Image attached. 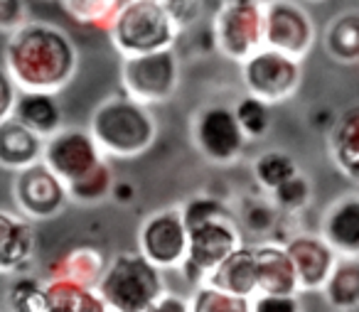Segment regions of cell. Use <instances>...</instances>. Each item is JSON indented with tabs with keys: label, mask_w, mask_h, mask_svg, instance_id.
Segmentation results:
<instances>
[{
	"label": "cell",
	"mask_w": 359,
	"mask_h": 312,
	"mask_svg": "<svg viewBox=\"0 0 359 312\" xmlns=\"http://www.w3.org/2000/svg\"><path fill=\"white\" fill-rule=\"evenodd\" d=\"M8 74L20 89L57 91L69 84L76 69V52L72 40L52 25L15 27L8 45Z\"/></svg>",
	"instance_id": "obj_1"
},
{
	"label": "cell",
	"mask_w": 359,
	"mask_h": 312,
	"mask_svg": "<svg viewBox=\"0 0 359 312\" xmlns=\"http://www.w3.org/2000/svg\"><path fill=\"white\" fill-rule=\"evenodd\" d=\"M91 138L101 153L133 160L153 145L158 126L145 104L128 99H109L91 116Z\"/></svg>",
	"instance_id": "obj_2"
},
{
	"label": "cell",
	"mask_w": 359,
	"mask_h": 312,
	"mask_svg": "<svg viewBox=\"0 0 359 312\" xmlns=\"http://www.w3.org/2000/svg\"><path fill=\"white\" fill-rule=\"evenodd\" d=\"M94 287L104 307L123 312L153 310L165 292L160 268L140 253H118L109 266H104Z\"/></svg>",
	"instance_id": "obj_3"
},
{
	"label": "cell",
	"mask_w": 359,
	"mask_h": 312,
	"mask_svg": "<svg viewBox=\"0 0 359 312\" xmlns=\"http://www.w3.org/2000/svg\"><path fill=\"white\" fill-rule=\"evenodd\" d=\"M109 30L114 45L126 57L172 47L180 27L163 11L158 0H123Z\"/></svg>",
	"instance_id": "obj_4"
},
{
	"label": "cell",
	"mask_w": 359,
	"mask_h": 312,
	"mask_svg": "<svg viewBox=\"0 0 359 312\" xmlns=\"http://www.w3.org/2000/svg\"><path fill=\"white\" fill-rule=\"evenodd\" d=\"M123 94L138 104H165L177 91L180 65L172 47L126 55L121 65Z\"/></svg>",
	"instance_id": "obj_5"
},
{
	"label": "cell",
	"mask_w": 359,
	"mask_h": 312,
	"mask_svg": "<svg viewBox=\"0 0 359 312\" xmlns=\"http://www.w3.org/2000/svg\"><path fill=\"white\" fill-rule=\"evenodd\" d=\"M241 79L251 96L264 104H285L303 81V65L273 47H256L241 60Z\"/></svg>",
	"instance_id": "obj_6"
},
{
	"label": "cell",
	"mask_w": 359,
	"mask_h": 312,
	"mask_svg": "<svg viewBox=\"0 0 359 312\" xmlns=\"http://www.w3.org/2000/svg\"><path fill=\"white\" fill-rule=\"evenodd\" d=\"M241 246V226L234 214L215 217L210 222H202L197 226L187 229V253L182 268L187 280L205 283L207 273L219 266L234 248Z\"/></svg>",
	"instance_id": "obj_7"
},
{
	"label": "cell",
	"mask_w": 359,
	"mask_h": 312,
	"mask_svg": "<svg viewBox=\"0 0 359 312\" xmlns=\"http://www.w3.org/2000/svg\"><path fill=\"white\" fill-rule=\"evenodd\" d=\"M192 140L197 153L212 165L236 163L249 143L236 121L234 109L224 104H210L197 111L192 121Z\"/></svg>",
	"instance_id": "obj_8"
},
{
	"label": "cell",
	"mask_w": 359,
	"mask_h": 312,
	"mask_svg": "<svg viewBox=\"0 0 359 312\" xmlns=\"http://www.w3.org/2000/svg\"><path fill=\"white\" fill-rule=\"evenodd\" d=\"M315 27L303 6L293 0L261 3V45L303 60L313 47Z\"/></svg>",
	"instance_id": "obj_9"
},
{
	"label": "cell",
	"mask_w": 359,
	"mask_h": 312,
	"mask_svg": "<svg viewBox=\"0 0 359 312\" xmlns=\"http://www.w3.org/2000/svg\"><path fill=\"white\" fill-rule=\"evenodd\" d=\"M140 256L148 258L160 271L177 268L187 253V229L180 209H163L155 212L140 224L138 231Z\"/></svg>",
	"instance_id": "obj_10"
},
{
	"label": "cell",
	"mask_w": 359,
	"mask_h": 312,
	"mask_svg": "<svg viewBox=\"0 0 359 312\" xmlns=\"http://www.w3.org/2000/svg\"><path fill=\"white\" fill-rule=\"evenodd\" d=\"M40 160L67 184L101 163V150L89 130L60 128L45 138Z\"/></svg>",
	"instance_id": "obj_11"
},
{
	"label": "cell",
	"mask_w": 359,
	"mask_h": 312,
	"mask_svg": "<svg viewBox=\"0 0 359 312\" xmlns=\"http://www.w3.org/2000/svg\"><path fill=\"white\" fill-rule=\"evenodd\" d=\"M217 47L231 60H244L261 45L259 0H224L215 25Z\"/></svg>",
	"instance_id": "obj_12"
},
{
	"label": "cell",
	"mask_w": 359,
	"mask_h": 312,
	"mask_svg": "<svg viewBox=\"0 0 359 312\" xmlns=\"http://www.w3.org/2000/svg\"><path fill=\"white\" fill-rule=\"evenodd\" d=\"M15 199L27 219H50L67 204L65 182L42 160L18 170Z\"/></svg>",
	"instance_id": "obj_13"
},
{
	"label": "cell",
	"mask_w": 359,
	"mask_h": 312,
	"mask_svg": "<svg viewBox=\"0 0 359 312\" xmlns=\"http://www.w3.org/2000/svg\"><path fill=\"white\" fill-rule=\"evenodd\" d=\"M283 248L290 256V263H293L298 290H320L327 280L334 261H337L334 251L325 243V238L300 233V236L290 238Z\"/></svg>",
	"instance_id": "obj_14"
},
{
	"label": "cell",
	"mask_w": 359,
	"mask_h": 312,
	"mask_svg": "<svg viewBox=\"0 0 359 312\" xmlns=\"http://www.w3.org/2000/svg\"><path fill=\"white\" fill-rule=\"evenodd\" d=\"M323 238L339 256H359V197L347 194L327 209Z\"/></svg>",
	"instance_id": "obj_15"
},
{
	"label": "cell",
	"mask_w": 359,
	"mask_h": 312,
	"mask_svg": "<svg viewBox=\"0 0 359 312\" xmlns=\"http://www.w3.org/2000/svg\"><path fill=\"white\" fill-rule=\"evenodd\" d=\"M205 285L236 297H251L256 292V261L254 246H244L229 253L219 266H215L205 278Z\"/></svg>",
	"instance_id": "obj_16"
},
{
	"label": "cell",
	"mask_w": 359,
	"mask_h": 312,
	"mask_svg": "<svg viewBox=\"0 0 359 312\" xmlns=\"http://www.w3.org/2000/svg\"><path fill=\"white\" fill-rule=\"evenodd\" d=\"M254 261L259 292H273V295H298L300 292L293 263L283 246H276V243L254 246Z\"/></svg>",
	"instance_id": "obj_17"
},
{
	"label": "cell",
	"mask_w": 359,
	"mask_h": 312,
	"mask_svg": "<svg viewBox=\"0 0 359 312\" xmlns=\"http://www.w3.org/2000/svg\"><path fill=\"white\" fill-rule=\"evenodd\" d=\"M11 116L35 130L37 135L47 138L55 130L62 128V106L57 104L55 91H40V89H20L15 91Z\"/></svg>",
	"instance_id": "obj_18"
},
{
	"label": "cell",
	"mask_w": 359,
	"mask_h": 312,
	"mask_svg": "<svg viewBox=\"0 0 359 312\" xmlns=\"http://www.w3.org/2000/svg\"><path fill=\"white\" fill-rule=\"evenodd\" d=\"M42 145L45 138L13 116L0 121V165L3 168L20 170L30 163H37L42 158Z\"/></svg>",
	"instance_id": "obj_19"
},
{
	"label": "cell",
	"mask_w": 359,
	"mask_h": 312,
	"mask_svg": "<svg viewBox=\"0 0 359 312\" xmlns=\"http://www.w3.org/2000/svg\"><path fill=\"white\" fill-rule=\"evenodd\" d=\"M330 153L334 165L347 179L357 182L359 177V109L349 106L339 114L330 130Z\"/></svg>",
	"instance_id": "obj_20"
},
{
	"label": "cell",
	"mask_w": 359,
	"mask_h": 312,
	"mask_svg": "<svg viewBox=\"0 0 359 312\" xmlns=\"http://www.w3.org/2000/svg\"><path fill=\"white\" fill-rule=\"evenodd\" d=\"M35 238H32L30 219L13 217L0 212V271H15L32 256Z\"/></svg>",
	"instance_id": "obj_21"
},
{
	"label": "cell",
	"mask_w": 359,
	"mask_h": 312,
	"mask_svg": "<svg viewBox=\"0 0 359 312\" xmlns=\"http://www.w3.org/2000/svg\"><path fill=\"white\" fill-rule=\"evenodd\" d=\"M320 290H325V297H327V302L334 310H357L359 307V258L339 256Z\"/></svg>",
	"instance_id": "obj_22"
},
{
	"label": "cell",
	"mask_w": 359,
	"mask_h": 312,
	"mask_svg": "<svg viewBox=\"0 0 359 312\" xmlns=\"http://www.w3.org/2000/svg\"><path fill=\"white\" fill-rule=\"evenodd\" d=\"M327 50L342 65H354L359 60V15L344 13L334 18L327 30Z\"/></svg>",
	"instance_id": "obj_23"
},
{
	"label": "cell",
	"mask_w": 359,
	"mask_h": 312,
	"mask_svg": "<svg viewBox=\"0 0 359 312\" xmlns=\"http://www.w3.org/2000/svg\"><path fill=\"white\" fill-rule=\"evenodd\" d=\"M111 184H114V175H111L109 165L101 160L89 172H84L81 177L67 182L65 189H67V197L74 199V202L94 204V202H101V199L111 192Z\"/></svg>",
	"instance_id": "obj_24"
},
{
	"label": "cell",
	"mask_w": 359,
	"mask_h": 312,
	"mask_svg": "<svg viewBox=\"0 0 359 312\" xmlns=\"http://www.w3.org/2000/svg\"><path fill=\"white\" fill-rule=\"evenodd\" d=\"M298 163L293 160V155L283 153V150H269V153H261L254 160V177L266 192L276 189L280 182L290 177V175L298 172Z\"/></svg>",
	"instance_id": "obj_25"
},
{
	"label": "cell",
	"mask_w": 359,
	"mask_h": 312,
	"mask_svg": "<svg viewBox=\"0 0 359 312\" xmlns=\"http://www.w3.org/2000/svg\"><path fill=\"white\" fill-rule=\"evenodd\" d=\"M271 202L278 209L280 214H298L300 209L308 207L310 194H313V184H310L308 175L305 172H295L290 175L285 182H280L276 189H271Z\"/></svg>",
	"instance_id": "obj_26"
},
{
	"label": "cell",
	"mask_w": 359,
	"mask_h": 312,
	"mask_svg": "<svg viewBox=\"0 0 359 312\" xmlns=\"http://www.w3.org/2000/svg\"><path fill=\"white\" fill-rule=\"evenodd\" d=\"M67 15L81 25H111L123 0H60Z\"/></svg>",
	"instance_id": "obj_27"
},
{
	"label": "cell",
	"mask_w": 359,
	"mask_h": 312,
	"mask_svg": "<svg viewBox=\"0 0 359 312\" xmlns=\"http://www.w3.org/2000/svg\"><path fill=\"white\" fill-rule=\"evenodd\" d=\"M234 109V116L239 121L241 130H244L246 140H259L269 133L271 128V106L264 104L256 96H244L239 99V104L231 106Z\"/></svg>",
	"instance_id": "obj_28"
},
{
	"label": "cell",
	"mask_w": 359,
	"mask_h": 312,
	"mask_svg": "<svg viewBox=\"0 0 359 312\" xmlns=\"http://www.w3.org/2000/svg\"><path fill=\"white\" fill-rule=\"evenodd\" d=\"M241 231L256 233V236H269L276 226L280 224V212L273 207L271 199L251 197L241 209V219H236Z\"/></svg>",
	"instance_id": "obj_29"
},
{
	"label": "cell",
	"mask_w": 359,
	"mask_h": 312,
	"mask_svg": "<svg viewBox=\"0 0 359 312\" xmlns=\"http://www.w3.org/2000/svg\"><path fill=\"white\" fill-rule=\"evenodd\" d=\"M190 310H249V297H236L212 285H202L192 297Z\"/></svg>",
	"instance_id": "obj_30"
},
{
	"label": "cell",
	"mask_w": 359,
	"mask_h": 312,
	"mask_svg": "<svg viewBox=\"0 0 359 312\" xmlns=\"http://www.w3.org/2000/svg\"><path fill=\"white\" fill-rule=\"evenodd\" d=\"M249 310L256 312H298L303 310L298 295H273V292H261L259 300L249 302Z\"/></svg>",
	"instance_id": "obj_31"
},
{
	"label": "cell",
	"mask_w": 359,
	"mask_h": 312,
	"mask_svg": "<svg viewBox=\"0 0 359 312\" xmlns=\"http://www.w3.org/2000/svg\"><path fill=\"white\" fill-rule=\"evenodd\" d=\"M158 3L163 6V11L172 18L175 25L182 30V27L190 25V22L197 18L202 0H158Z\"/></svg>",
	"instance_id": "obj_32"
},
{
	"label": "cell",
	"mask_w": 359,
	"mask_h": 312,
	"mask_svg": "<svg viewBox=\"0 0 359 312\" xmlns=\"http://www.w3.org/2000/svg\"><path fill=\"white\" fill-rule=\"evenodd\" d=\"M27 3L25 0H0V30H15L25 22Z\"/></svg>",
	"instance_id": "obj_33"
},
{
	"label": "cell",
	"mask_w": 359,
	"mask_h": 312,
	"mask_svg": "<svg viewBox=\"0 0 359 312\" xmlns=\"http://www.w3.org/2000/svg\"><path fill=\"white\" fill-rule=\"evenodd\" d=\"M13 101H15V81L11 79L6 69H0V121L11 116Z\"/></svg>",
	"instance_id": "obj_34"
},
{
	"label": "cell",
	"mask_w": 359,
	"mask_h": 312,
	"mask_svg": "<svg viewBox=\"0 0 359 312\" xmlns=\"http://www.w3.org/2000/svg\"><path fill=\"white\" fill-rule=\"evenodd\" d=\"M153 310H163V312H168V310H177V312H182V310H190V305H187L185 300L180 295H160L158 297V302H155V307Z\"/></svg>",
	"instance_id": "obj_35"
},
{
	"label": "cell",
	"mask_w": 359,
	"mask_h": 312,
	"mask_svg": "<svg viewBox=\"0 0 359 312\" xmlns=\"http://www.w3.org/2000/svg\"><path fill=\"white\" fill-rule=\"evenodd\" d=\"M308 3H320V0H308Z\"/></svg>",
	"instance_id": "obj_36"
}]
</instances>
